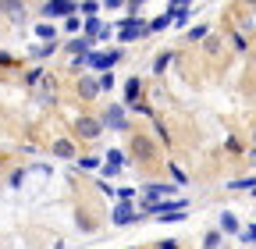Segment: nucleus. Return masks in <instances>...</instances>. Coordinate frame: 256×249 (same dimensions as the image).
Returning <instances> with one entry per match:
<instances>
[{"mask_svg": "<svg viewBox=\"0 0 256 249\" xmlns=\"http://www.w3.org/2000/svg\"><path fill=\"white\" fill-rule=\"evenodd\" d=\"M78 228H82V232H92V221H89V214H82V210H78Z\"/></svg>", "mask_w": 256, "mask_h": 249, "instance_id": "obj_40", "label": "nucleus"}, {"mask_svg": "<svg viewBox=\"0 0 256 249\" xmlns=\"http://www.w3.org/2000/svg\"><path fill=\"white\" fill-rule=\"evenodd\" d=\"M217 228H220V235H238V232H242V221H238V214L224 210V214L217 217Z\"/></svg>", "mask_w": 256, "mask_h": 249, "instance_id": "obj_13", "label": "nucleus"}, {"mask_svg": "<svg viewBox=\"0 0 256 249\" xmlns=\"http://www.w3.org/2000/svg\"><path fill=\"white\" fill-rule=\"evenodd\" d=\"M228 40H232V50H238V54H246V50H249V36L242 32V28H235Z\"/></svg>", "mask_w": 256, "mask_h": 249, "instance_id": "obj_23", "label": "nucleus"}, {"mask_svg": "<svg viewBox=\"0 0 256 249\" xmlns=\"http://www.w3.org/2000/svg\"><path fill=\"white\" fill-rule=\"evenodd\" d=\"M246 164H249V168H256V150L249 153V160H246Z\"/></svg>", "mask_w": 256, "mask_h": 249, "instance_id": "obj_44", "label": "nucleus"}, {"mask_svg": "<svg viewBox=\"0 0 256 249\" xmlns=\"http://www.w3.org/2000/svg\"><path fill=\"white\" fill-rule=\"evenodd\" d=\"M43 75H46V72H43V68H32V72H25V86H28V89H36V86H40V78H43Z\"/></svg>", "mask_w": 256, "mask_h": 249, "instance_id": "obj_34", "label": "nucleus"}, {"mask_svg": "<svg viewBox=\"0 0 256 249\" xmlns=\"http://www.w3.org/2000/svg\"><path fill=\"white\" fill-rule=\"evenodd\" d=\"M0 11L11 14V22H25V18H22V14H25V4H0Z\"/></svg>", "mask_w": 256, "mask_h": 249, "instance_id": "obj_29", "label": "nucleus"}, {"mask_svg": "<svg viewBox=\"0 0 256 249\" xmlns=\"http://www.w3.org/2000/svg\"><path fill=\"white\" fill-rule=\"evenodd\" d=\"M168 11H171V25H178V28H185L192 18V4H168Z\"/></svg>", "mask_w": 256, "mask_h": 249, "instance_id": "obj_15", "label": "nucleus"}, {"mask_svg": "<svg viewBox=\"0 0 256 249\" xmlns=\"http://www.w3.org/2000/svg\"><path fill=\"white\" fill-rule=\"evenodd\" d=\"M128 157H132L136 164H156L160 153H156V139L150 132H128Z\"/></svg>", "mask_w": 256, "mask_h": 249, "instance_id": "obj_1", "label": "nucleus"}, {"mask_svg": "<svg viewBox=\"0 0 256 249\" xmlns=\"http://www.w3.org/2000/svg\"><path fill=\"white\" fill-rule=\"evenodd\" d=\"M228 189H232V192H252V189H256V174H246V178L228 182Z\"/></svg>", "mask_w": 256, "mask_h": 249, "instance_id": "obj_20", "label": "nucleus"}, {"mask_svg": "<svg viewBox=\"0 0 256 249\" xmlns=\"http://www.w3.org/2000/svg\"><path fill=\"white\" fill-rule=\"evenodd\" d=\"M164 28H171V11H168V8L160 11L156 18H150V22H146V32H153V36H156V32H164Z\"/></svg>", "mask_w": 256, "mask_h": 249, "instance_id": "obj_17", "label": "nucleus"}, {"mask_svg": "<svg viewBox=\"0 0 256 249\" xmlns=\"http://www.w3.org/2000/svg\"><path fill=\"white\" fill-rule=\"evenodd\" d=\"M114 196H118V203H136L139 189H132V185H121V189H114Z\"/></svg>", "mask_w": 256, "mask_h": 249, "instance_id": "obj_26", "label": "nucleus"}, {"mask_svg": "<svg viewBox=\"0 0 256 249\" xmlns=\"http://www.w3.org/2000/svg\"><path fill=\"white\" fill-rule=\"evenodd\" d=\"M185 214H188V210H174V214H168V217H160V221H164V224H178V221H185Z\"/></svg>", "mask_w": 256, "mask_h": 249, "instance_id": "obj_36", "label": "nucleus"}, {"mask_svg": "<svg viewBox=\"0 0 256 249\" xmlns=\"http://www.w3.org/2000/svg\"><path fill=\"white\" fill-rule=\"evenodd\" d=\"M50 153L60 160H78V142L75 139H54L50 142Z\"/></svg>", "mask_w": 256, "mask_h": 249, "instance_id": "obj_11", "label": "nucleus"}, {"mask_svg": "<svg viewBox=\"0 0 256 249\" xmlns=\"http://www.w3.org/2000/svg\"><path fill=\"white\" fill-rule=\"evenodd\" d=\"M36 36H40L43 43H57V28L46 25V22H40V25H36Z\"/></svg>", "mask_w": 256, "mask_h": 249, "instance_id": "obj_25", "label": "nucleus"}, {"mask_svg": "<svg viewBox=\"0 0 256 249\" xmlns=\"http://www.w3.org/2000/svg\"><path fill=\"white\" fill-rule=\"evenodd\" d=\"M75 92H78V100H82V104H92V100H100V78H96V75H78V82H75Z\"/></svg>", "mask_w": 256, "mask_h": 249, "instance_id": "obj_8", "label": "nucleus"}, {"mask_svg": "<svg viewBox=\"0 0 256 249\" xmlns=\"http://www.w3.org/2000/svg\"><path fill=\"white\" fill-rule=\"evenodd\" d=\"M82 32H86V40L96 46V43H100V32H104V22H100V18H86V22H82Z\"/></svg>", "mask_w": 256, "mask_h": 249, "instance_id": "obj_16", "label": "nucleus"}, {"mask_svg": "<svg viewBox=\"0 0 256 249\" xmlns=\"http://www.w3.org/2000/svg\"><path fill=\"white\" fill-rule=\"evenodd\" d=\"M206 36H210V25H196V28L188 32V43H203Z\"/></svg>", "mask_w": 256, "mask_h": 249, "instance_id": "obj_32", "label": "nucleus"}, {"mask_svg": "<svg viewBox=\"0 0 256 249\" xmlns=\"http://www.w3.org/2000/svg\"><path fill=\"white\" fill-rule=\"evenodd\" d=\"M238 242H242V246H256V224H242Z\"/></svg>", "mask_w": 256, "mask_h": 249, "instance_id": "obj_31", "label": "nucleus"}, {"mask_svg": "<svg viewBox=\"0 0 256 249\" xmlns=\"http://www.w3.org/2000/svg\"><path fill=\"white\" fill-rule=\"evenodd\" d=\"M121 57H124L121 46H114V50H92L86 57V68H92L96 75H107V72H114V64H118Z\"/></svg>", "mask_w": 256, "mask_h": 249, "instance_id": "obj_4", "label": "nucleus"}, {"mask_svg": "<svg viewBox=\"0 0 256 249\" xmlns=\"http://www.w3.org/2000/svg\"><path fill=\"white\" fill-rule=\"evenodd\" d=\"M78 28H82V18H68V22H64V32H68L72 40H75V32H78Z\"/></svg>", "mask_w": 256, "mask_h": 249, "instance_id": "obj_35", "label": "nucleus"}, {"mask_svg": "<svg viewBox=\"0 0 256 249\" xmlns=\"http://www.w3.org/2000/svg\"><path fill=\"white\" fill-rule=\"evenodd\" d=\"M96 78H100V92H110L114 89V75L107 72V75H96Z\"/></svg>", "mask_w": 256, "mask_h": 249, "instance_id": "obj_37", "label": "nucleus"}, {"mask_svg": "<svg viewBox=\"0 0 256 249\" xmlns=\"http://www.w3.org/2000/svg\"><path fill=\"white\" fill-rule=\"evenodd\" d=\"M68 54H72V57H89V54H92V43H89L86 36H75V40H68Z\"/></svg>", "mask_w": 256, "mask_h": 249, "instance_id": "obj_18", "label": "nucleus"}, {"mask_svg": "<svg viewBox=\"0 0 256 249\" xmlns=\"http://www.w3.org/2000/svg\"><path fill=\"white\" fill-rule=\"evenodd\" d=\"M72 139H86V142H96L104 136V124H100V118H92V114H78L75 121H72Z\"/></svg>", "mask_w": 256, "mask_h": 249, "instance_id": "obj_5", "label": "nucleus"}, {"mask_svg": "<svg viewBox=\"0 0 256 249\" xmlns=\"http://www.w3.org/2000/svg\"><path fill=\"white\" fill-rule=\"evenodd\" d=\"M156 249H182L178 238H164V242H156Z\"/></svg>", "mask_w": 256, "mask_h": 249, "instance_id": "obj_42", "label": "nucleus"}, {"mask_svg": "<svg viewBox=\"0 0 256 249\" xmlns=\"http://www.w3.org/2000/svg\"><path fill=\"white\" fill-rule=\"evenodd\" d=\"M252 142H256V136H252Z\"/></svg>", "mask_w": 256, "mask_h": 249, "instance_id": "obj_46", "label": "nucleus"}, {"mask_svg": "<svg viewBox=\"0 0 256 249\" xmlns=\"http://www.w3.org/2000/svg\"><path fill=\"white\" fill-rule=\"evenodd\" d=\"M114 32H118V43H136L139 36H146V18H139V4L128 8V18L114 25Z\"/></svg>", "mask_w": 256, "mask_h": 249, "instance_id": "obj_2", "label": "nucleus"}, {"mask_svg": "<svg viewBox=\"0 0 256 249\" xmlns=\"http://www.w3.org/2000/svg\"><path fill=\"white\" fill-rule=\"evenodd\" d=\"M220 242H224L220 228H210V232L203 235V249H220Z\"/></svg>", "mask_w": 256, "mask_h": 249, "instance_id": "obj_24", "label": "nucleus"}, {"mask_svg": "<svg viewBox=\"0 0 256 249\" xmlns=\"http://www.w3.org/2000/svg\"><path fill=\"white\" fill-rule=\"evenodd\" d=\"M153 139H156L160 146H168V150L174 146V136H171V128H168V121H164V118H160V114L153 118Z\"/></svg>", "mask_w": 256, "mask_h": 249, "instance_id": "obj_14", "label": "nucleus"}, {"mask_svg": "<svg viewBox=\"0 0 256 249\" xmlns=\"http://www.w3.org/2000/svg\"><path fill=\"white\" fill-rule=\"evenodd\" d=\"M249 196H252V200H256V189H252V192H249Z\"/></svg>", "mask_w": 256, "mask_h": 249, "instance_id": "obj_45", "label": "nucleus"}, {"mask_svg": "<svg viewBox=\"0 0 256 249\" xmlns=\"http://www.w3.org/2000/svg\"><path fill=\"white\" fill-rule=\"evenodd\" d=\"M220 50H224V40H220L217 32H210V36L203 40V54H210V57H217Z\"/></svg>", "mask_w": 256, "mask_h": 249, "instance_id": "obj_22", "label": "nucleus"}, {"mask_svg": "<svg viewBox=\"0 0 256 249\" xmlns=\"http://www.w3.org/2000/svg\"><path fill=\"white\" fill-rule=\"evenodd\" d=\"M78 11L92 18V14H100V4H92V0H86V4H78Z\"/></svg>", "mask_w": 256, "mask_h": 249, "instance_id": "obj_38", "label": "nucleus"}, {"mask_svg": "<svg viewBox=\"0 0 256 249\" xmlns=\"http://www.w3.org/2000/svg\"><path fill=\"white\" fill-rule=\"evenodd\" d=\"M75 164H78L82 171H100V168H104V160L96 157V153H82V157H78Z\"/></svg>", "mask_w": 256, "mask_h": 249, "instance_id": "obj_21", "label": "nucleus"}, {"mask_svg": "<svg viewBox=\"0 0 256 249\" xmlns=\"http://www.w3.org/2000/svg\"><path fill=\"white\" fill-rule=\"evenodd\" d=\"M124 110H136V114H146V118H156V107H150L146 100H139V104H132V107H124Z\"/></svg>", "mask_w": 256, "mask_h": 249, "instance_id": "obj_33", "label": "nucleus"}, {"mask_svg": "<svg viewBox=\"0 0 256 249\" xmlns=\"http://www.w3.org/2000/svg\"><path fill=\"white\" fill-rule=\"evenodd\" d=\"M32 92H36V100H40L43 107H54V104H57V78L46 72V75L40 78V86L32 89Z\"/></svg>", "mask_w": 256, "mask_h": 249, "instance_id": "obj_9", "label": "nucleus"}, {"mask_svg": "<svg viewBox=\"0 0 256 249\" xmlns=\"http://www.w3.org/2000/svg\"><path fill=\"white\" fill-rule=\"evenodd\" d=\"M121 96H124V100H121L124 107L139 104V100H142V78H139V75H128V82H124V89H121Z\"/></svg>", "mask_w": 256, "mask_h": 249, "instance_id": "obj_12", "label": "nucleus"}, {"mask_svg": "<svg viewBox=\"0 0 256 249\" xmlns=\"http://www.w3.org/2000/svg\"><path fill=\"white\" fill-rule=\"evenodd\" d=\"M224 150H228V153H242V142H238V139H235V136H232V139H228V142H224Z\"/></svg>", "mask_w": 256, "mask_h": 249, "instance_id": "obj_41", "label": "nucleus"}, {"mask_svg": "<svg viewBox=\"0 0 256 249\" xmlns=\"http://www.w3.org/2000/svg\"><path fill=\"white\" fill-rule=\"evenodd\" d=\"M54 50H57V43H40V46H32V57L46 60V57H54Z\"/></svg>", "mask_w": 256, "mask_h": 249, "instance_id": "obj_28", "label": "nucleus"}, {"mask_svg": "<svg viewBox=\"0 0 256 249\" xmlns=\"http://www.w3.org/2000/svg\"><path fill=\"white\" fill-rule=\"evenodd\" d=\"M171 60H174V50H160V54L153 57V75H164V72L171 68Z\"/></svg>", "mask_w": 256, "mask_h": 249, "instance_id": "obj_19", "label": "nucleus"}, {"mask_svg": "<svg viewBox=\"0 0 256 249\" xmlns=\"http://www.w3.org/2000/svg\"><path fill=\"white\" fill-rule=\"evenodd\" d=\"M110 221H114L118 228H124V224H139L142 217H139V210H136L132 203H118V206H114V214H110Z\"/></svg>", "mask_w": 256, "mask_h": 249, "instance_id": "obj_10", "label": "nucleus"}, {"mask_svg": "<svg viewBox=\"0 0 256 249\" xmlns=\"http://www.w3.org/2000/svg\"><path fill=\"white\" fill-rule=\"evenodd\" d=\"M139 192H142V200L156 203V200H174L178 196V185H171V182H146Z\"/></svg>", "mask_w": 256, "mask_h": 249, "instance_id": "obj_7", "label": "nucleus"}, {"mask_svg": "<svg viewBox=\"0 0 256 249\" xmlns=\"http://www.w3.org/2000/svg\"><path fill=\"white\" fill-rule=\"evenodd\" d=\"M100 124H104V132H132L124 104H107L104 114H100Z\"/></svg>", "mask_w": 256, "mask_h": 249, "instance_id": "obj_3", "label": "nucleus"}, {"mask_svg": "<svg viewBox=\"0 0 256 249\" xmlns=\"http://www.w3.org/2000/svg\"><path fill=\"white\" fill-rule=\"evenodd\" d=\"M164 164H168V171H171V178H174V185H188V174H185V171H182V168H178L174 160H164Z\"/></svg>", "mask_w": 256, "mask_h": 249, "instance_id": "obj_30", "label": "nucleus"}, {"mask_svg": "<svg viewBox=\"0 0 256 249\" xmlns=\"http://www.w3.org/2000/svg\"><path fill=\"white\" fill-rule=\"evenodd\" d=\"M107 164H114V168H121V171H124L128 153H124V150H107Z\"/></svg>", "mask_w": 256, "mask_h": 249, "instance_id": "obj_27", "label": "nucleus"}, {"mask_svg": "<svg viewBox=\"0 0 256 249\" xmlns=\"http://www.w3.org/2000/svg\"><path fill=\"white\" fill-rule=\"evenodd\" d=\"M8 185H11V189H22V185H25V171H14V174L8 178Z\"/></svg>", "mask_w": 256, "mask_h": 249, "instance_id": "obj_39", "label": "nucleus"}, {"mask_svg": "<svg viewBox=\"0 0 256 249\" xmlns=\"http://www.w3.org/2000/svg\"><path fill=\"white\" fill-rule=\"evenodd\" d=\"M40 14L43 18H64V22H68V18L78 14V4H75V0H46V4L40 8Z\"/></svg>", "mask_w": 256, "mask_h": 249, "instance_id": "obj_6", "label": "nucleus"}, {"mask_svg": "<svg viewBox=\"0 0 256 249\" xmlns=\"http://www.w3.org/2000/svg\"><path fill=\"white\" fill-rule=\"evenodd\" d=\"M96 189H100V196H114V185L104 182V178H100V185H96Z\"/></svg>", "mask_w": 256, "mask_h": 249, "instance_id": "obj_43", "label": "nucleus"}]
</instances>
